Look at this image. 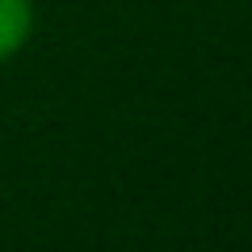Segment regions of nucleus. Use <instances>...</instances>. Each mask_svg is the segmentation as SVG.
<instances>
[{"label": "nucleus", "mask_w": 252, "mask_h": 252, "mask_svg": "<svg viewBox=\"0 0 252 252\" xmlns=\"http://www.w3.org/2000/svg\"><path fill=\"white\" fill-rule=\"evenodd\" d=\"M34 38V0H0V63Z\"/></svg>", "instance_id": "nucleus-1"}]
</instances>
